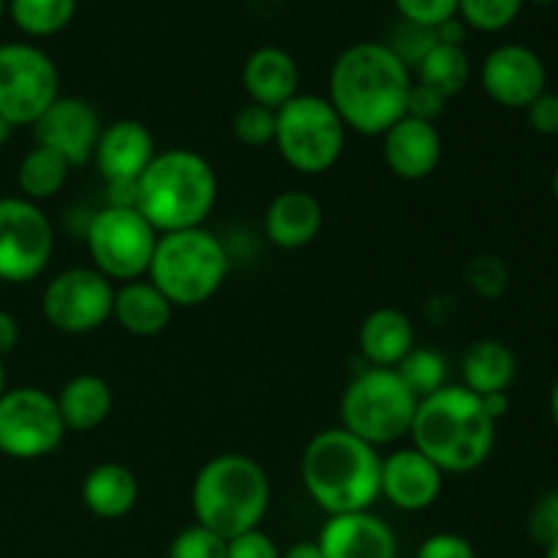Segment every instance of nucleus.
<instances>
[{"label":"nucleus","mask_w":558,"mask_h":558,"mask_svg":"<svg viewBox=\"0 0 558 558\" xmlns=\"http://www.w3.org/2000/svg\"><path fill=\"white\" fill-rule=\"evenodd\" d=\"M480 85L499 107L526 109L539 93L548 90V69L526 44H501L483 60Z\"/></svg>","instance_id":"obj_14"},{"label":"nucleus","mask_w":558,"mask_h":558,"mask_svg":"<svg viewBox=\"0 0 558 558\" xmlns=\"http://www.w3.org/2000/svg\"><path fill=\"white\" fill-rule=\"evenodd\" d=\"M218 202L213 163L189 147L156 153L136 180V210L158 234L205 227Z\"/></svg>","instance_id":"obj_4"},{"label":"nucleus","mask_w":558,"mask_h":558,"mask_svg":"<svg viewBox=\"0 0 558 558\" xmlns=\"http://www.w3.org/2000/svg\"><path fill=\"white\" fill-rule=\"evenodd\" d=\"M227 558H281V548L267 532L251 529V532L227 539Z\"/></svg>","instance_id":"obj_39"},{"label":"nucleus","mask_w":558,"mask_h":558,"mask_svg":"<svg viewBox=\"0 0 558 558\" xmlns=\"http://www.w3.org/2000/svg\"><path fill=\"white\" fill-rule=\"evenodd\" d=\"M529 534L537 545H548L558 537V490H548L537 499L529 515Z\"/></svg>","instance_id":"obj_37"},{"label":"nucleus","mask_w":558,"mask_h":558,"mask_svg":"<svg viewBox=\"0 0 558 558\" xmlns=\"http://www.w3.org/2000/svg\"><path fill=\"white\" fill-rule=\"evenodd\" d=\"M9 14L22 33L47 38L71 25L76 0H9Z\"/></svg>","instance_id":"obj_29"},{"label":"nucleus","mask_w":558,"mask_h":558,"mask_svg":"<svg viewBox=\"0 0 558 558\" xmlns=\"http://www.w3.org/2000/svg\"><path fill=\"white\" fill-rule=\"evenodd\" d=\"M480 401H483L485 414H488L494 423H499V420L507 417V412H510V392H490V396H483Z\"/></svg>","instance_id":"obj_45"},{"label":"nucleus","mask_w":558,"mask_h":558,"mask_svg":"<svg viewBox=\"0 0 558 558\" xmlns=\"http://www.w3.org/2000/svg\"><path fill=\"white\" fill-rule=\"evenodd\" d=\"M556 490H558V488H556Z\"/></svg>","instance_id":"obj_54"},{"label":"nucleus","mask_w":558,"mask_h":558,"mask_svg":"<svg viewBox=\"0 0 558 558\" xmlns=\"http://www.w3.org/2000/svg\"><path fill=\"white\" fill-rule=\"evenodd\" d=\"M414 558H477V550L469 543L466 537L452 532H439L430 534L420 543Z\"/></svg>","instance_id":"obj_38"},{"label":"nucleus","mask_w":558,"mask_h":558,"mask_svg":"<svg viewBox=\"0 0 558 558\" xmlns=\"http://www.w3.org/2000/svg\"><path fill=\"white\" fill-rule=\"evenodd\" d=\"M412 447L445 474H469L483 466L496 445V423L483 401L463 385H447L417 403Z\"/></svg>","instance_id":"obj_3"},{"label":"nucleus","mask_w":558,"mask_h":558,"mask_svg":"<svg viewBox=\"0 0 558 558\" xmlns=\"http://www.w3.org/2000/svg\"><path fill=\"white\" fill-rule=\"evenodd\" d=\"M167 558H227V539L199 523H191L174 534Z\"/></svg>","instance_id":"obj_33"},{"label":"nucleus","mask_w":558,"mask_h":558,"mask_svg":"<svg viewBox=\"0 0 558 558\" xmlns=\"http://www.w3.org/2000/svg\"><path fill=\"white\" fill-rule=\"evenodd\" d=\"M267 507H270L267 472L243 452H221L210 458L196 472L191 485L194 523L210 529L223 539L259 529Z\"/></svg>","instance_id":"obj_5"},{"label":"nucleus","mask_w":558,"mask_h":558,"mask_svg":"<svg viewBox=\"0 0 558 558\" xmlns=\"http://www.w3.org/2000/svg\"><path fill=\"white\" fill-rule=\"evenodd\" d=\"M417 403L396 368H365L343 390L341 428L379 450L412 434Z\"/></svg>","instance_id":"obj_7"},{"label":"nucleus","mask_w":558,"mask_h":558,"mask_svg":"<svg viewBox=\"0 0 558 558\" xmlns=\"http://www.w3.org/2000/svg\"><path fill=\"white\" fill-rule=\"evenodd\" d=\"M243 87L251 104L281 109L300 93V65L287 49L259 47L243 65Z\"/></svg>","instance_id":"obj_21"},{"label":"nucleus","mask_w":558,"mask_h":558,"mask_svg":"<svg viewBox=\"0 0 558 558\" xmlns=\"http://www.w3.org/2000/svg\"><path fill=\"white\" fill-rule=\"evenodd\" d=\"M316 545L325 558H398L396 532L371 510L327 515Z\"/></svg>","instance_id":"obj_17"},{"label":"nucleus","mask_w":558,"mask_h":558,"mask_svg":"<svg viewBox=\"0 0 558 558\" xmlns=\"http://www.w3.org/2000/svg\"><path fill=\"white\" fill-rule=\"evenodd\" d=\"M232 134L238 142L248 147H265L276 140V109L259 107V104H245L234 112Z\"/></svg>","instance_id":"obj_32"},{"label":"nucleus","mask_w":558,"mask_h":558,"mask_svg":"<svg viewBox=\"0 0 558 558\" xmlns=\"http://www.w3.org/2000/svg\"><path fill=\"white\" fill-rule=\"evenodd\" d=\"M548 412H550V420H554V425H556V430H558V379H556V385L550 387Z\"/></svg>","instance_id":"obj_47"},{"label":"nucleus","mask_w":558,"mask_h":558,"mask_svg":"<svg viewBox=\"0 0 558 558\" xmlns=\"http://www.w3.org/2000/svg\"><path fill=\"white\" fill-rule=\"evenodd\" d=\"M396 5L403 20L425 27H436L458 16V0H396Z\"/></svg>","instance_id":"obj_36"},{"label":"nucleus","mask_w":558,"mask_h":558,"mask_svg":"<svg viewBox=\"0 0 558 558\" xmlns=\"http://www.w3.org/2000/svg\"><path fill=\"white\" fill-rule=\"evenodd\" d=\"M414 71H417L420 85L430 87V90H436L441 98L450 101V98L461 96L466 90L469 80H472V60H469L463 47L436 41Z\"/></svg>","instance_id":"obj_27"},{"label":"nucleus","mask_w":558,"mask_h":558,"mask_svg":"<svg viewBox=\"0 0 558 558\" xmlns=\"http://www.w3.org/2000/svg\"><path fill=\"white\" fill-rule=\"evenodd\" d=\"M441 134L436 123L403 114L381 134V156L387 169L407 183H420L436 172L441 161Z\"/></svg>","instance_id":"obj_18"},{"label":"nucleus","mask_w":558,"mask_h":558,"mask_svg":"<svg viewBox=\"0 0 558 558\" xmlns=\"http://www.w3.org/2000/svg\"><path fill=\"white\" fill-rule=\"evenodd\" d=\"M107 205L134 207L136 210V180H118V183H107Z\"/></svg>","instance_id":"obj_42"},{"label":"nucleus","mask_w":558,"mask_h":558,"mask_svg":"<svg viewBox=\"0 0 558 558\" xmlns=\"http://www.w3.org/2000/svg\"><path fill=\"white\" fill-rule=\"evenodd\" d=\"M554 196H556V205H558V167H556V172H554Z\"/></svg>","instance_id":"obj_51"},{"label":"nucleus","mask_w":558,"mask_h":558,"mask_svg":"<svg viewBox=\"0 0 558 558\" xmlns=\"http://www.w3.org/2000/svg\"><path fill=\"white\" fill-rule=\"evenodd\" d=\"M434 44H436L434 27L414 25V22L403 20L401 25L396 27V33H392V41L387 44V47H390L392 52L398 54V60H401V63L412 71V69H417L420 60L430 52V47H434Z\"/></svg>","instance_id":"obj_35"},{"label":"nucleus","mask_w":558,"mask_h":558,"mask_svg":"<svg viewBox=\"0 0 558 558\" xmlns=\"http://www.w3.org/2000/svg\"><path fill=\"white\" fill-rule=\"evenodd\" d=\"M156 153V140L145 123L114 120L101 129L93 161L107 183H118V180H140Z\"/></svg>","instance_id":"obj_19"},{"label":"nucleus","mask_w":558,"mask_h":558,"mask_svg":"<svg viewBox=\"0 0 558 558\" xmlns=\"http://www.w3.org/2000/svg\"><path fill=\"white\" fill-rule=\"evenodd\" d=\"M114 283L96 267H69L47 283L44 319L65 336H85L112 319Z\"/></svg>","instance_id":"obj_13"},{"label":"nucleus","mask_w":558,"mask_h":558,"mask_svg":"<svg viewBox=\"0 0 558 558\" xmlns=\"http://www.w3.org/2000/svg\"><path fill=\"white\" fill-rule=\"evenodd\" d=\"M172 303L153 287L147 278L129 281L114 287L112 319L123 327L129 336L153 338L161 336L172 322Z\"/></svg>","instance_id":"obj_24"},{"label":"nucleus","mask_w":558,"mask_h":558,"mask_svg":"<svg viewBox=\"0 0 558 558\" xmlns=\"http://www.w3.org/2000/svg\"><path fill=\"white\" fill-rule=\"evenodd\" d=\"M227 272V248L216 234L199 227L158 234L147 281L172 303V308H194L218 294Z\"/></svg>","instance_id":"obj_6"},{"label":"nucleus","mask_w":558,"mask_h":558,"mask_svg":"<svg viewBox=\"0 0 558 558\" xmlns=\"http://www.w3.org/2000/svg\"><path fill=\"white\" fill-rule=\"evenodd\" d=\"M20 343V322L9 311H0V360Z\"/></svg>","instance_id":"obj_44"},{"label":"nucleus","mask_w":558,"mask_h":558,"mask_svg":"<svg viewBox=\"0 0 558 558\" xmlns=\"http://www.w3.org/2000/svg\"><path fill=\"white\" fill-rule=\"evenodd\" d=\"M136 501H140V480L125 463H98L82 480V505L101 521H120L134 510Z\"/></svg>","instance_id":"obj_23"},{"label":"nucleus","mask_w":558,"mask_h":558,"mask_svg":"<svg viewBox=\"0 0 558 558\" xmlns=\"http://www.w3.org/2000/svg\"><path fill=\"white\" fill-rule=\"evenodd\" d=\"M461 376V385L480 398L490 392H507L518 376L515 352L505 341L480 338L463 354Z\"/></svg>","instance_id":"obj_25"},{"label":"nucleus","mask_w":558,"mask_h":558,"mask_svg":"<svg viewBox=\"0 0 558 558\" xmlns=\"http://www.w3.org/2000/svg\"><path fill=\"white\" fill-rule=\"evenodd\" d=\"M158 232L134 207H109L93 213L85 229L90 267L109 281H140L150 270Z\"/></svg>","instance_id":"obj_9"},{"label":"nucleus","mask_w":558,"mask_h":558,"mask_svg":"<svg viewBox=\"0 0 558 558\" xmlns=\"http://www.w3.org/2000/svg\"><path fill=\"white\" fill-rule=\"evenodd\" d=\"M523 3L526 0H458V16L466 22V27L496 33L518 20Z\"/></svg>","instance_id":"obj_31"},{"label":"nucleus","mask_w":558,"mask_h":558,"mask_svg":"<svg viewBox=\"0 0 558 558\" xmlns=\"http://www.w3.org/2000/svg\"><path fill=\"white\" fill-rule=\"evenodd\" d=\"M436 33V41L439 44H452V47H463V41H466V22L461 20V16H452V20H445L441 25L434 27Z\"/></svg>","instance_id":"obj_43"},{"label":"nucleus","mask_w":558,"mask_h":558,"mask_svg":"<svg viewBox=\"0 0 558 558\" xmlns=\"http://www.w3.org/2000/svg\"><path fill=\"white\" fill-rule=\"evenodd\" d=\"M101 129V118L93 104L76 96H58L52 107L33 123V136L36 145L54 150L71 167H82L93 161Z\"/></svg>","instance_id":"obj_15"},{"label":"nucleus","mask_w":558,"mask_h":558,"mask_svg":"<svg viewBox=\"0 0 558 558\" xmlns=\"http://www.w3.org/2000/svg\"><path fill=\"white\" fill-rule=\"evenodd\" d=\"M445 472L414 447L381 458V496L403 512H423L441 496Z\"/></svg>","instance_id":"obj_16"},{"label":"nucleus","mask_w":558,"mask_h":558,"mask_svg":"<svg viewBox=\"0 0 558 558\" xmlns=\"http://www.w3.org/2000/svg\"><path fill=\"white\" fill-rule=\"evenodd\" d=\"M305 494L327 515L363 512L381 499V456L347 428L319 430L300 458Z\"/></svg>","instance_id":"obj_2"},{"label":"nucleus","mask_w":558,"mask_h":558,"mask_svg":"<svg viewBox=\"0 0 558 558\" xmlns=\"http://www.w3.org/2000/svg\"><path fill=\"white\" fill-rule=\"evenodd\" d=\"M71 163L63 156H58L49 147L36 145L22 156L20 167H16V185H20L22 196L31 202L52 199L54 194L65 189L71 178Z\"/></svg>","instance_id":"obj_28"},{"label":"nucleus","mask_w":558,"mask_h":558,"mask_svg":"<svg viewBox=\"0 0 558 558\" xmlns=\"http://www.w3.org/2000/svg\"><path fill=\"white\" fill-rule=\"evenodd\" d=\"M412 71L387 44L360 41L343 49L330 71L327 101L347 131L381 136L407 114Z\"/></svg>","instance_id":"obj_1"},{"label":"nucleus","mask_w":558,"mask_h":558,"mask_svg":"<svg viewBox=\"0 0 558 558\" xmlns=\"http://www.w3.org/2000/svg\"><path fill=\"white\" fill-rule=\"evenodd\" d=\"M54 398H58L65 430H76V434H87V430H96L98 425L107 423L114 403L112 387L96 374L74 376V379L65 381L63 390Z\"/></svg>","instance_id":"obj_26"},{"label":"nucleus","mask_w":558,"mask_h":558,"mask_svg":"<svg viewBox=\"0 0 558 558\" xmlns=\"http://www.w3.org/2000/svg\"><path fill=\"white\" fill-rule=\"evenodd\" d=\"M529 125L539 136H558V93L545 90L526 107Z\"/></svg>","instance_id":"obj_40"},{"label":"nucleus","mask_w":558,"mask_h":558,"mask_svg":"<svg viewBox=\"0 0 558 558\" xmlns=\"http://www.w3.org/2000/svg\"><path fill=\"white\" fill-rule=\"evenodd\" d=\"M545 558H558V537L554 539V543L545 545Z\"/></svg>","instance_id":"obj_49"},{"label":"nucleus","mask_w":558,"mask_h":558,"mask_svg":"<svg viewBox=\"0 0 558 558\" xmlns=\"http://www.w3.org/2000/svg\"><path fill=\"white\" fill-rule=\"evenodd\" d=\"M466 283L472 287L474 294L480 298H501L510 283V272H507V265L494 254H480L469 262L466 267Z\"/></svg>","instance_id":"obj_34"},{"label":"nucleus","mask_w":558,"mask_h":558,"mask_svg":"<svg viewBox=\"0 0 558 558\" xmlns=\"http://www.w3.org/2000/svg\"><path fill=\"white\" fill-rule=\"evenodd\" d=\"M325 223V210L314 194L300 189L281 191L267 205L265 234L276 248L298 251L314 243Z\"/></svg>","instance_id":"obj_20"},{"label":"nucleus","mask_w":558,"mask_h":558,"mask_svg":"<svg viewBox=\"0 0 558 558\" xmlns=\"http://www.w3.org/2000/svg\"><path fill=\"white\" fill-rule=\"evenodd\" d=\"M281 558H325L322 556L316 539H303V543L289 545L287 550H281Z\"/></svg>","instance_id":"obj_46"},{"label":"nucleus","mask_w":558,"mask_h":558,"mask_svg":"<svg viewBox=\"0 0 558 558\" xmlns=\"http://www.w3.org/2000/svg\"><path fill=\"white\" fill-rule=\"evenodd\" d=\"M5 392V368H3V360H0V396Z\"/></svg>","instance_id":"obj_50"},{"label":"nucleus","mask_w":558,"mask_h":558,"mask_svg":"<svg viewBox=\"0 0 558 558\" xmlns=\"http://www.w3.org/2000/svg\"><path fill=\"white\" fill-rule=\"evenodd\" d=\"M60 96V74L44 49L25 41L0 44V118L33 125Z\"/></svg>","instance_id":"obj_10"},{"label":"nucleus","mask_w":558,"mask_h":558,"mask_svg":"<svg viewBox=\"0 0 558 558\" xmlns=\"http://www.w3.org/2000/svg\"><path fill=\"white\" fill-rule=\"evenodd\" d=\"M54 229L47 213L25 196L0 199V281L31 283L47 270Z\"/></svg>","instance_id":"obj_12"},{"label":"nucleus","mask_w":558,"mask_h":558,"mask_svg":"<svg viewBox=\"0 0 558 558\" xmlns=\"http://www.w3.org/2000/svg\"><path fill=\"white\" fill-rule=\"evenodd\" d=\"M9 136H11V125L5 123L3 118H0V147H3L5 142H9Z\"/></svg>","instance_id":"obj_48"},{"label":"nucleus","mask_w":558,"mask_h":558,"mask_svg":"<svg viewBox=\"0 0 558 558\" xmlns=\"http://www.w3.org/2000/svg\"><path fill=\"white\" fill-rule=\"evenodd\" d=\"M447 98H441L439 93L430 90V87L420 85V82H412V90H409L407 101V114L417 120H428V123H436V120L445 114Z\"/></svg>","instance_id":"obj_41"},{"label":"nucleus","mask_w":558,"mask_h":558,"mask_svg":"<svg viewBox=\"0 0 558 558\" xmlns=\"http://www.w3.org/2000/svg\"><path fill=\"white\" fill-rule=\"evenodd\" d=\"M3 11H5V0H0V20H3Z\"/></svg>","instance_id":"obj_53"},{"label":"nucleus","mask_w":558,"mask_h":558,"mask_svg":"<svg viewBox=\"0 0 558 558\" xmlns=\"http://www.w3.org/2000/svg\"><path fill=\"white\" fill-rule=\"evenodd\" d=\"M532 3H539V5H550V3H558V0H532Z\"/></svg>","instance_id":"obj_52"},{"label":"nucleus","mask_w":558,"mask_h":558,"mask_svg":"<svg viewBox=\"0 0 558 558\" xmlns=\"http://www.w3.org/2000/svg\"><path fill=\"white\" fill-rule=\"evenodd\" d=\"M65 425L58 398L41 387H14L0 396V456L38 461L63 445Z\"/></svg>","instance_id":"obj_11"},{"label":"nucleus","mask_w":558,"mask_h":558,"mask_svg":"<svg viewBox=\"0 0 558 558\" xmlns=\"http://www.w3.org/2000/svg\"><path fill=\"white\" fill-rule=\"evenodd\" d=\"M396 374L401 376L403 385L409 387L417 401L434 396L441 387H447V360L430 347H414L401 363L396 365Z\"/></svg>","instance_id":"obj_30"},{"label":"nucleus","mask_w":558,"mask_h":558,"mask_svg":"<svg viewBox=\"0 0 558 558\" xmlns=\"http://www.w3.org/2000/svg\"><path fill=\"white\" fill-rule=\"evenodd\" d=\"M276 147L300 174H325L341 161L347 125L325 96L298 93L276 109Z\"/></svg>","instance_id":"obj_8"},{"label":"nucleus","mask_w":558,"mask_h":558,"mask_svg":"<svg viewBox=\"0 0 558 558\" xmlns=\"http://www.w3.org/2000/svg\"><path fill=\"white\" fill-rule=\"evenodd\" d=\"M360 354L371 368H396L414 349V325L401 308H376L357 330Z\"/></svg>","instance_id":"obj_22"}]
</instances>
